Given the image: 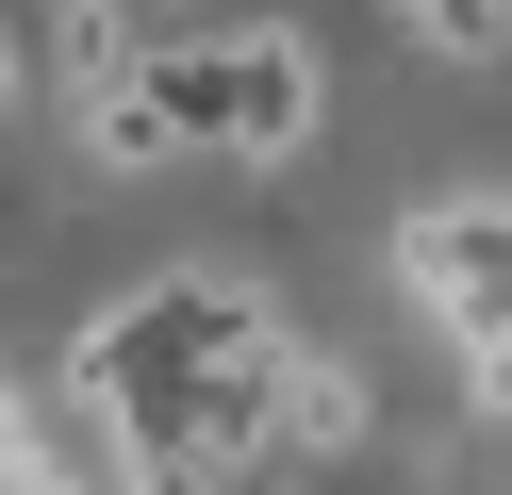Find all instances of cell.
Instances as JSON below:
<instances>
[{
	"label": "cell",
	"instance_id": "3",
	"mask_svg": "<svg viewBox=\"0 0 512 495\" xmlns=\"http://www.w3.org/2000/svg\"><path fill=\"white\" fill-rule=\"evenodd\" d=\"M149 50H166V17H149V0H67V17H50V83H67V116L133 99Z\"/></svg>",
	"mask_w": 512,
	"mask_h": 495
},
{
	"label": "cell",
	"instance_id": "4",
	"mask_svg": "<svg viewBox=\"0 0 512 495\" xmlns=\"http://www.w3.org/2000/svg\"><path fill=\"white\" fill-rule=\"evenodd\" d=\"M17 99H34V33L0 17V116H17Z\"/></svg>",
	"mask_w": 512,
	"mask_h": 495
},
{
	"label": "cell",
	"instance_id": "5",
	"mask_svg": "<svg viewBox=\"0 0 512 495\" xmlns=\"http://www.w3.org/2000/svg\"><path fill=\"white\" fill-rule=\"evenodd\" d=\"M149 17H166V33H182V17H199V0H149Z\"/></svg>",
	"mask_w": 512,
	"mask_h": 495
},
{
	"label": "cell",
	"instance_id": "1",
	"mask_svg": "<svg viewBox=\"0 0 512 495\" xmlns=\"http://www.w3.org/2000/svg\"><path fill=\"white\" fill-rule=\"evenodd\" d=\"M149 116L182 132V165H298L314 132H331V66H314L298 17H182L166 50H149Z\"/></svg>",
	"mask_w": 512,
	"mask_h": 495
},
{
	"label": "cell",
	"instance_id": "2",
	"mask_svg": "<svg viewBox=\"0 0 512 495\" xmlns=\"http://www.w3.org/2000/svg\"><path fill=\"white\" fill-rule=\"evenodd\" d=\"M265 446L298 462V479L364 462V446H380V380H364L347 347H281V380H265Z\"/></svg>",
	"mask_w": 512,
	"mask_h": 495
}]
</instances>
